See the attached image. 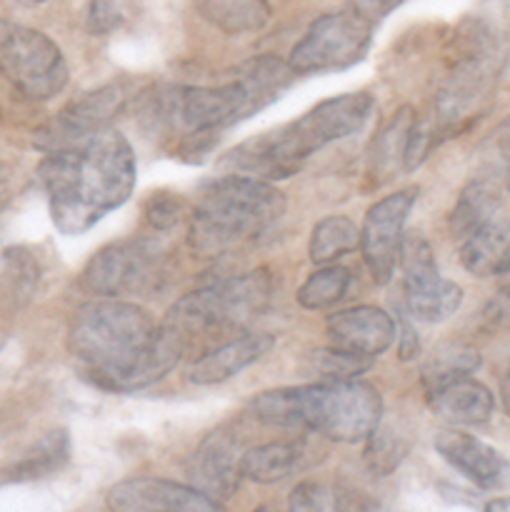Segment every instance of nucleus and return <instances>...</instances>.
I'll return each instance as SVG.
<instances>
[{"mask_svg": "<svg viewBox=\"0 0 510 512\" xmlns=\"http://www.w3.org/2000/svg\"><path fill=\"white\" fill-rule=\"evenodd\" d=\"M68 348L95 385L133 393L163 380L185 353L173 325L155 323L148 310L120 298L80 305L70 320Z\"/></svg>", "mask_w": 510, "mask_h": 512, "instance_id": "f257e3e1", "label": "nucleus"}, {"mask_svg": "<svg viewBox=\"0 0 510 512\" xmlns=\"http://www.w3.org/2000/svg\"><path fill=\"white\" fill-rule=\"evenodd\" d=\"M38 175L55 228L63 235H83L130 198L138 165L125 135L103 128L80 145L45 155Z\"/></svg>", "mask_w": 510, "mask_h": 512, "instance_id": "f03ea898", "label": "nucleus"}, {"mask_svg": "<svg viewBox=\"0 0 510 512\" xmlns=\"http://www.w3.org/2000/svg\"><path fill=\"white\" fill-rule=\"evenodd\" d=\"M375 110L370 93H345L328 98L298 120L253 135L235 145L220 160L223 173H240L260 180H283L298 173L305 160L335 140L350 138L368 125Z\"/></svg>", "mask_w": 510, "mask_h": 512, "instance_id": "7ed1b4c3", "label": "nucleus"}, {"mask_svg": "<svg viewBox=\"0 0 510 512\" xmlns=\"http://www.w3.org/2000/svg\"><path fill=\"white\" fill-rule=\"evenodd\" d=\"M255 420L270 428L310 430L335 443H365L380 425L383 400L368 383L325 380L320 385L265 390L250 403Z\"/></svg>", "mask_w": 510, "mask_h": 512, "instance_id": "20e7f679", "label": "nucleus"}, {"mask_svg": "<svg viewBox=\"0 0 510 512\" xmlns=\"http://www.w3.org/2000/svg\"><path fill=\"white\" fill-rule=\"evenodd\" d=\"M285 195L273 183L225 173L200 190L188 243L200 258H218L268 230L283 215Z\"/></svg>", "mask_w": 510, "mask_h": 512, "instance_id": "39448f33", "label": "nucleus"}, {"mask_svg": "<svg viewBox=\"0 0 510 512\" xmlns=\"http://www.w3.org/2000/svg\"><path fill=\"white\" fill-rule=\"evenodd\" d=\"M273 290L275 283L268 270H250L238 278L208 285L180 298L170 308L165 323L178 330L188 348L190 340L195 338L230 333L253 323L270 305Z\"/></svg>", "mask_w": 510, "mask_h": 512, "instance_id": "423d86ee", "label": "nucleus"}, {"mask_svg": "<svg viewBox=\"0 0 510 512\" xmlns=\"http://www.w3.org/2000/svg\"><path fill=\"white\" fill-rule=\"evenodd\" d=\"M168 275V255L153 238H128L105 245L80 275L85 293L95 298H135L160 290Z\"/></svg>", "mask_w": 510, "mask_h": 512, "instance_id": "0eeeda50", "label": "nucleus"}, {"mask_svg": "<svg viewBox=\"0 0 510 512\" xmlns=\"http://www.w3.org/2000/svg\"><path fill=\"white\" fill-rule=\"evenodd\" d=\"M373 40V18L353 10L325 13L313 20L290 50L288 65L295 75L338 73L365 58Z\"/></svg>", "mask_w": 510, "mask_h": 512, "instance_id": "6e6552de", "label": "nucleus"}, {"mask_svg": "<svg viewBox=\"0 0 510 512\" xmlns=\"http://www.w3.org/2000/svg\"><path fill=\"white\" fill-rule=\"evenodd\" d=\"M0 73L30 100L55 98L68 85V63L40 30L0 20Z\"/></svg>", "mask_w": 510, "mask_h": 512, "instance_id": "1a4fd4ad", "label": "nucleus"}, {"mask_svg": "<svg viewBox=\"0 0 510 512\" xmlns=\"http://www.w3.org/2000/svg\"><path fill=\"white\" fill-rule=\"evenodd\" d=\"M398 263L403 268L405 308L415 320L443 323L460 308L463 290L458 283L438 273L433 248L423 235H403Z\"/></svg>", "mask_w": 510, "mask_h": 512, "instance_id": "9d476101", "label": "nucleus"}, {"mask_svg": "<svg viewBox=\"0 0 510 512\" xmlns=\"http://www.w3.org/2000/svg\"><path fill=\"white\" fill-rule=\"evenodd\" d=\"M415 200H418V188H405L385 195L365 213L363 228H360V253L378 285L393 280L400 245H403L405 220H408Z\"/></svg>", "mask_w": 510, "mask_h": 512, "instance_id": "9b49d317", "label": "nucleus"}, {"mask_svg": "<svg viewBox=\"0 0 510 512\" xmlns=\"http://www.w3.org/2000/svg\"><path fill=\"white\" fill-rule=\"evenodd\" d=\"M123 105V90L115 83L103 85L98 90H88L80 98L70 100L48 125L38 133L35 143L45 153L53 150H65L80 145L98 130L108 128V120L113 118L115 110Z\"/></svg>", "mask_w": 510, "mask_h": 512, "instance_id": "f8f14e48", "label": "nucleus"}, {"mask_svg": "<svg viewBox=\"0 0 510 512\" xmlns=\"http://www.w3.org/2000/svg\"><path fill=\"white\" fill-rule=\"evenodd\" d=\"M185 473H188V485L223 505L225 500L233 498L243 480L240 443L225 430H215L198 445Z\"/></svg>", "mask_w": 510, "mask_h": 512, "instance_id": "ddd939ff", "label": "nucleus"}, {"mask_svg": "<svg viewBox=\"0 0 510 512\" xmlns=\"http://www.w3.org/2000/svg\"><path fill=\"white\" fill-rule=\"evenodd\" d=\"M108 505L118 512H210L220 508V503L193 485L160 478L120 480L110 488Z\"/></svg>", "mask_w": 510, "mask_h": 512, "instance_id": "4468645a", "label": "nucleus"}, {"mask_svg": "<svg viewBox=\"0 0 510 512\" xmlns=\"http://www.w3.org/2000/svg\"><path fill=\"white\" fill-rule=\"evenodd\" d=\"M325 333L330 343L348 353L378 358L398 338V325L375 305H358V308L340 310L325 320Z\"/></svg>", "mask_w": 510, "mask_h": 512, "instance_id": "2eb2a0df", "label": "nucleus"}, {"mask_svg": "<svg viewBox=\"0 0 510 512\" xmlns=\"http://www.w3.org/2000/svg\"><path fill=\"white\" fill-rule=\"evenodd\" d=\"M435 450L440 458L458 470L465 480L483 490L503 488L510 480V463L485 440L460 430H443L435 438Z\"/></svg>", "mask_w": 510, "mask_h": 512, "instance_id": "dca6fc26", "label": "nucleus"}, {"mask_svg": "<svg viewBox=\"0 0 510 512\" xmlns=\"http://www.w3.org/2000/svg\"><path fill=\"white\" fill-rule=\"evenodd\" d=\"M273 345L275 338L270 333H245L238 335V338L225 340L223 345L208 350V353L195 360L188 373V380L195 385L225 383V380L240 375L253 363H258L263 355L273 350Z\"/></svg>", "mask_w": 510, "mask_h": 512, "instance_id": "f3484780", "label": "nucleus"}, {"mask_svg": "<svg viewBox=\"0 0 510 512\" xmlns=\"http://www.w3.org/2000/svg\"><path fill=\"white\" fill-rule=\"evenodd\" d=\"M430 410L453 425H483L493 418L495 398L473 378L455 380L428 395Z\"/></svg>", "mask_w": 510, "mask_h": 512, "instance_id": "a211bd4d", "label": "nucleus"}, {"mask_svg": "<svg viewBox=\"0 0 510 512\" xmlns=\"http://www.w3.org/2000/svg\"><path fill=\"white\" fill-rule=\"evenodd\" d=\"M460 263L475 278L508 273L510 268V223L493 218L463 238L460 245Z\"/></svg>", "mask_w": 510, "mask_h": 512, "instance_id": "6ab92c4d", "label": "nucleus"}, {"mask_svg": "<svg viewBox=\"0 0 510 512\" xmlns=\"http://www.w3.org/2000/svg\"><path fill=\"white\" fill-rule=\"evenodd\" d=\"M500 188L503 185L495 178H490L488 173L470 180L460 190L458 203H455L453 213H450V233L463 240L478 228H483L485 223H490L500 208Z\"/></svg>", "mask_w": 510, "mask_h": 512, "instance_id": "aec40b11", "label": "nucleus"}, {"mask_svg": "<svg viewBox=\"0 0 510 512\" xmlns=\"http://www.w3.org/2000/svg\"><path fill=\"white\" fill-rule=\"evenodd\" d=\"M415 120L418 115L413 113V108H400L375 138L373 153H370V175H373L375 185L393 178L398 168L405 170V153H408V140Z\"/></svg>", "mask_w": 510, "mask_h": 512, "instance_id": "412c9836", "label": "nucleus"}, {"mask_svg": "<svg viewBox=\"0 0 510 512\" xmlns=\"http://www.w3.org/2000/svg\"><path fill=\"white\" fill-rule=\"evenodd\" d=\"M480 368L478 350L465 343H443L428 355V360L420 368V383L425 393L445 388L455 380L470 378Z\"/></svg>", "mask_w": 510, "mask_h": 512, "instance_id": "4be33fe9", "label": "nucleus"}, {"mask_svg": "<svg viewBox=\"0 0 510 512\" xmlns=\"http://www.w3.org/2000/svg\"><path fill=\"white\" fill-rule=\"evenodd\" d=\"M303 458L300 443H265L243 453V478L258 485H273L288 478Z\"/></svg>", "mask_w": 510, "mask_h": 512, "instance_id": "5701e85b", "label": "nucleus"}, {"mask_svg": "<svg viewBox=\"0 0 510 512\" xmlns=\"http://www.w3.org/2000/svg\"><path fill=\"white\" fill-rule=\"evenodd\" d=\"M360 248V228L348 215H328L318 220L310 235V260L318 265L335 263Z\"/></svg>", "mask_w": 510, "mask_h": 512, "instance_id": "b1692460", "label": "nucleus"}, {"mask_svg": "<svg viewBox=\"0 0 510 512\" xmlns=\"http://www.w3.org/2000/svg\"><path fill=\"white\" fill-rule=\"evenodd\" d=\"M200 10L230 35L253 33L270 20L265 0H200Z\"/></svg>", "mask_w": 510, "mask_h": 512, "instance_id": "393cba45", "label": "nucleus"}, {"mask_svg": "<svg viewBox=\"0 0 510 512\" xmlns=\"http://www.w3.org/2000/svg\"><path fill=\"white\" fill-rule=\"evenodd\" d=\"M350 288V270L340 265H325L315 270L298 290V303L305 310H328L345 298Z\"/></svg>", "mask_w": 510, "mask_h": 512, "instance_id": "a878e982", "label": "nucleus"}, {"mask_svg": "<svg viewBox=\"0 0 510 512\" xmlns=\"http://www.w3.org/2000/svg\"><path fill=\"white\" fill-rule=\"evenodd\" d=\"M408 453V440L403 433L393 428H375L373 435L368 438V448H365V463L373 473L388 475L398 468L400 460Z\"/></svg>", "mask_w": 510, "mask_h": 512, "instance_id": "bb28decb", "label": "nucleus"}, {"mask_svg": "<svg viewBox=\"0 0 510 512\" xmlns=\"http://www.w3.org/2000/svg\"><path fill=\"white\" fill-rule=\"evenodd\" d=\"M65 460H68V435H65L63 430H58V433H50L48 438L40 443L35 455H30L28 460H23V463L15 468V480L43 478V475L55 473Z\"/></svg>", "mask_w": 510, "mask_h": 512, "instance_id": "cd10ccee", "label": "nucleus"}, {"mask_svg": "<svg viewBox=\"0 0 510 512\" xmlns=\"http://www.w3.org/2000/svg\"><path fill=\"white\" fill-rule=\"evenodd\" d=\"M370 363H373V358L348 353V350H340L335 345L330 350H318L313 355V368L325 380H355V375L365 373Z\"/></svg>", "mask_w": 510, "mask_h": 512, "instance_id": "c85d7f7f", "label": "nucleus"}, {"mask_svg": "<svg viewBox=\"0 0 510 512\" xmlns=\"http://www.w3.org/2000/svg\"><path fill=\"white\" fill-rule=\"evenodd\" d=\"M483 153L485 165H488L485 173L498 180L503 188L510 190V115L493 130V135L485 143Z\"/></svg>", "mask_w": 510, "mask_h": 512, "instance_id": "c756f323", "label": "nucleus"}, {"mask_svg": "<svg viewBox=\"0 0 510 512\" xmlns=\"http://www.w3.org/2000/svg\"><path fill=\"white\" fill-rule=\"evenodd\" d=\"M288 505L290 510H303V512H325V510L343 508V503L338 500V490L328 488V485L323 483H315V480L295 485V490L290 493Z\"/></svg>", "mask_w": 510, "mask_h": 512, "instance_id": "7c9ffc66", "label": "nucleus"}, {"mask_svg": "<svg viewBox=\"0 0 510 512\" xmlns=\"http://www.w3.org/2000/svg\"><path fill=\"white\" fill-rule=\"evenodd\" d=\"M125 20L123 0H93L88 13V30L93 35L113 33Z\"/></svg>", "mask_w": 510, "mask_h": 512, "instance_id": "2f4dec72", "label": "nucleus"}, {"mask_svg": "<svg viewBox=\"0 0 510 512\" xmlns=\"http://www.w3.org/2000/svg\"><path fill=\"white\" fill-rule=\"evenodd\" d=\"M145 218L155 230H170L180 218V200L173 195H153L145 205Z\"/></svg>", "mask_w": 510, "mask_h": 512, "instance_id": "473e14b6", "label": "nucleus"}, {"mask_svg": "<svg viewBox=\"0 0 510 512\" xmlns=\"http://www.w3.org/2000/svg\"><path fill=\"white\" fill-rule=\"evenodd\" d=\"M485 323L490 328H498V330H510V288L500 290L493 300L488 303L483 313Z\"/></svg>", "mask_w": 510, "mask_h": 512, "instance_id": "72a5a7b5", "label": "nucleus"}, {"mask_svg": "<svg viewBox=\"0 0 510 512\" xmlns=\"http://www.w3.org/2000/svg\"><path fill=\"white\" fill-rule=\"evenodd\" d=\"M403 3V0H355V8L360 10V13H365L368 18H383V15H388L390 10H395L398 5Z\"/></svg>", "mask_w": 510, "mask_h": 512, "instance_id": "f704fd0d", "label": "nucleus"}, {"mask_svg": "<svg viewBox=\"0 0 510 512\" xmlns=\"http://www.w3.org/2000/svg\"><path fill=\"white\" fill-rule=\"evenodd\" d=\"M398 335H400V345H398L400 360H413L415 355L420 353L418 335L413 333V328H410V325H403V330H400Z\"/></svg>", "mask_w": 510, "mask_h": 512, "instance_id": "c9c22d12", "label": "nucleus"}, {"mask_svg": "<svg viewBox=\"0 0 510 512\" xmlns=\"http://www.w3.org/2000/svg\"><path fill=\"white\" fill-rule=\"evenodd\" d=\"M13 195H15V175L13 170H10V165H5L3 160H0V210L13 200Z\"/></svg>", "mask_w": 510, "mask_h": 512, "instance_id": "e433bc0d", "label": "nucleus"}, {"mask_svg": "<svg viewBox=\"0 0 510 512\" xmlns=\"http://www.w3.org/2000/svg\"><path fill=\"white\" fill-rule=\"evenodd\" d=\"M500 400H503L505 415H510V360L508 365H505L503 378H500Z\"/></svg>", "mask_w": 510, "mask_h": 512, "instance_id": "4c0bfd02", "label": "nucleus"}, {"mask_svg": "<svg viewBox=\"0 0 510 512\" xmlns=\"http://www.w3.org/2000/svg\"><path fill=\"white\" fill-rule=\"evenodd\" d=\"M485 510L510 512V498H495V500H490V503H485Z\"/></svg>", "mask_w": 510, "mask_h": 512, "instance_id": "58836bf2", "label": "nucleus"}, {"mask_svg": "<svg viewBox=\"0 0 510 512\" xmlns=\"http://www.w3.org/2000/svg\"><path fill=\"white\" fill-rule=\"evenodd\" d=\"M18 3H25V5H40V3H45V0H18Z\"/></svg>", "mask_w": 510, "mask_h": 512, "instance_id": "ea45409f", "label": "nucleus"}, {"mask_svg": "<svg viewBox=\"0 0 510 512\" xmlns=\"http://www.w3.org/2000/svg\"><path fill=\"white\" fill-rule=\"evenodd\" d=\"M508 273H510V268H508Z\"/></svg>", "mask_w": 510, "mask_h": 512, "instance_id": "a19ab883", "label": "nucleus"}]
</instances>
